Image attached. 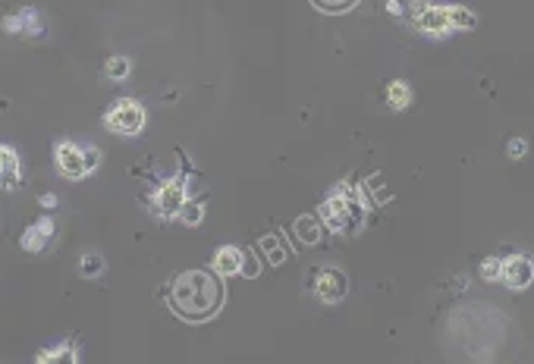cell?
Returning <instances> with one entry per match:
<instances>
[{"label":"cell","mask_w":534,"mask_h":364,"mask_svg":"<svg viewBox=\"0 0 534 364\" xmlns=\"http://www.w3.org/2000/svg\"><path fill=\"white\" fill-rule=\"evenodd\" d=\"M79 270H82V277H98V273L104 270V258L101 255H85L82 258V264H79Z\"/></svg>","instance_id":"obj_18"},{"label":"cell","mask_w":534,"mask_h":364,"mask_svg":"<svg viewBox=\"0 0 534 364\" xmlns=\"http://www.w3.org/2000/svg\"><path fill=\"white\" fill-rule=\"evenodd\" d=\"M447 16H450V26H459V29L475 26V13L465 7H447Z\"/></svg>","instance_id":"obj_14"},{"label":"cell","mask_w":534,"mask_h":364,"mask_svg":"<svg viewBox=\"0 0 534 364\" xmlns=\"http://www.w3.org/2000/svg\"><path fill=\"white\" fill-rule=\"evenodd\" d=\"M500 280H503L509 289H525V286L534 280V264H531V258L513 255L509 261H500Z\"/></svg>","instance_id":"obj_5"},{"label":"cell","mask_w":534,"mask_h":364,"mask_svg":"<svg viewBox=\"0 0 534 364\" xmlns=\"http://www.w3.org/2000/svg\"><path fill=\"white\" fill-rule=\"evenodd\" d=\"M19 19H22V35H41V32H44L38 10H32V7L19 10Z\"/></svg>","instance_id":"obj_13"},{"label":"cell","mask_w":534,"mask_h":364,"mask_svg":"<svg viewBox=\"0 0 534 364\" xmlns=\"http://www.w3.org/2000/svg\"><path fill=\"white\" fill-rule=\"evenodd\" d=\"M318 7H324V10H346V7H352L355 0H315Z\"/></svg>","instance_id":"obj_21"},{"label":"cell","mask_w":534,"mask_h":364,"mask_svg":"<svg viewBox=\"0 0 534 364\" xmlns=\"http://www.w3.org/2000/svg\"><path fill=\"white\" fill-rule=\"evenodd\" d=\"M387 10H390L393 16H399V13H403V7H399V4H396V0H390V4H387Z\"/></svg>","instance_id":"obj_25"},{"label":"cell","mask_w":534,"mask_h":364,"mask_svg":"<svg viewBox=\"0 0 534 364\" xmlns=\"http://www.w3.org/2000/svg\"><path fill=\"white\" fill-rule=\"evenodd\" d=\"M38 361H76V343L70 339V343L57 346L54 352H44V355H38Z\"/></svg>","instance_id":"obj_15"},{"label":"cell","mask_w":534,"mask_h":364,"mask_svg":"<svg viewBox=\"0 0 534 364\" xmlns=\"http://www.w3.org/2000/svg\"><path fill=\"white\" fill-rule=\"evenodd\" d=\"M4 32L22 35V19H19V13H16V16H4Z\"/></svg>","instance_id":"obj_22"},{"label":"cell","mask_w":534,"mask_h":364,"mask_svg":"<svg viewBox=\"0 0 534 364\" xmlns=\"http://www.w3.org/2000/svg\"><path fill=\"white\" fill-rule=\"evenodd\" d=\"M54 236V220L51 217H44V220H38V223H32L26 233H22V248L26 252H41L44 245H48V239Z\"/></svg>","instance_id":"obj_9"},{"label":"cell","mask_w":534,"mask_h":364,"mask_svg":"<svg viewBox=\"0 0 534 364\" xmlns=\"http://www.w3.org/2000/svg\"><path fill=\"white\" fill-rule=\"evenodd\" d=\"M409 98H412V91H409L406 82H390V88H387V104H390L393 110L409 107Z\"/></svg>","instance_id":"obj_12"},{"label":"cell","mask_w":534,"mask_h":364,"mask_svg":"<svg viewBox=\"0 0 534 364\" xmlns=\"http://www.w3.org/2000/svg\"><path fill=\"white\" fill-rule=\"evenodd\" d=\"M104 123L117 135H139L145 129V107L136 101H117L104 113Z\"/></svg>","instance_id":"obj_3"},{"label":"cell","mask_w":534,"mask_h":364,"mask_svg":"<svg viewBox=\"0 0 534 364\" xmlns=\"http://www.w3.org/2000/svg\"><path fill=\"white\" fill-rule=\"evenodd\" d=\"M214 270L217 273H239L242 270V255H239V248H233V245H224L217 252V258H214Z\"/></svg>","instance_id":"obj_11"},{"label":"cell","mask_w":534,"mask_h":364,"mask_svg":"<svg viewBox=\"0 0 534 364\" xmlns=\"http://www.w3.org/2000/svg\"><path fill=\"white\" fill-rule=\"evenodd\" d=\"M180 217H183V223H189V226L202 223V204H195V201L186 198V204L180 208Z\"/></svg>","instance_id":"obj_19"},{"label":"cell","mask_w":534,"mask_h":364,"mask_svg":"<svg viewBox=\"0 0 534 364\" xmlns=\"http://www.w3.org/2000/svg\"><path fill=\"white\" fill-rule=\"evenodd\" d=\"M57 164L60 170L70 176V179H79L85 176V167H82V148L73 145V142H60L57 145Z\"/></svg>","instance_id":"obj_8"},{"label":"cell","mask_w":534,"mask_h":364,"mask_svg":"<svg viewBox=\"0 0 534 364\" xmlns=\"http://www.w3.org/2000/svg\"><path fill=\"white\" fill-rule=\"evenodd\" d=\"M481 277H484L487 283L500 280V261H497V258H487V261L481 264Z\"/></svg>","instance_id":"obj_20"},{"label":"cell","mask_w":534,"mask_h":364,"mask_svg":"<svg viewBox=\"0 0 534 364\" xmlns=\"http://www.w3.org/2000/svg\"><path fill=\"white\" fill-rule=\"evenodd\" d=\"M41 204H44V208H54L57 198H54V195H41Z\"/></svg>","instance_id":"obj_24"},{"label":"cell","mask_w":534,"mask_h":364,"mask_svg":"<svg viewBox=\"0 0 534 364\" xmlns=\"http://www.w3.org/2000/svg\"><path fill=\"white\" fill-rule=\"evenodd\" d=\"M415 26H418L421 32L434 35V38L447 35V32L453 29V26H450V16H447V10H443V7H431V4L415 16Z\"/></svg>","instance_id":"obj_7"},{"label":"cell","mask_w":534,"mask_h":364,"mask_svg":"<svg viewBox=\"0 0 534 364\" xmlns=\"http://www.w3.org/2000/svg\"><path fill=\"white\" fill-rule=\"evenodd\" d=\"M107 76L117 79V82H123V79L129 76V60H126V57H110V60H107Z\"/></svg>","instance_id":"obj_16"},{"label":"cell","mask_w":534,"mask_h":364,"mask_svg":"<svg viewBox=\"0 0 534 364\" xmlns=\"http://www.w3.org/2000/svg\"><path fill=\"white\" fill-rule=\"evenodd\" d=\"M224 302V289H220L217 277L208 270H189L173 283L170 305L173 311L186 317V321H208V317Z\"/></svg>","instance_id":"obj_1"},{"label":"cell","mask_w":534,"mask_h":364,"mask_svg":"<svg viewBox=\"0 0 534 364\" xmlns=\"http://www.w3.org/2000/svg\"><path fill=\"white\" fill-rule=\"evenodd\" d=\"M101 164V151L95 145H82V167H85V176L88 173H95Z\"/></svg>","instance_id":"obj_17"},{"label":"cell","mask_w":534,"mask_h":364,"mask_svg":"<svg viewBox=\"0 0 534 364\" xmlns=\"http://www.w3.org/2000/svg\"><path fill=\"white\" fill-rule=\"evenodd\" d=\"M315 292L321 295L324 302H340L346 295V277L340 270L324 267V270H318V277H315Z\"/></svg>","instance_id":"obj_6"},{"label":"cell","mask_w":534,"mask_h":364,"mask_svg":"<svg viewBox=\"0 0 534 364\" xmlns=\"http://www.w3.org/2000/svg\"><path fill=\"white\" fill-rule=\"evenodd\" d=\"M324 223L330 226L333 233H352L355 226L362 223L365 211H362V198L355 192L352 182H340V186H333L330 198L324 201L321 208Z\"/></svg>","instance_id":"obj_2"},{"label":"cell","mask_w":534,"mask_h":364,"mask_svg":"<svg viewBox=\"0 0 534 364\" xmlns=\"http://www.w3.org/2000/svg\"><path fill=\"white\" fill-rule=\"evenodd\" d=\"M186 198H189V179H186V173H180L158 189V204H154V211H158V217H164V220H173V217H180V208L186 204Z\"/></svg>","instance_id":"obj_4"},{"label":"cell","mask_w":534,"mask_h":364,"mask_svg":"<svg viewBox=\"0 0 534 364\" xmlns=\"http://www.w3.org/2000/svg\"><path fill=\"white\" fill-rule=\"evenodd\" d=\"M525 151H528V142H525V139H513V142H509V157H525Z\"/></svg>","instance_id":"obj_23"},{"label":"cell","mask_w":534,"mask_h":364,"mask_svg":"<svg viewBox=\"0 0 534 364\" xmlns=\"http://www.w3.org/2000/svg\"><path fill=\"white\" fill-rule=\"evenodd\" d=\"M0 186L7 189L19 186V157L13 148H0Z\"/></svg>","instance_id":"obj_10"}]
</instances>
